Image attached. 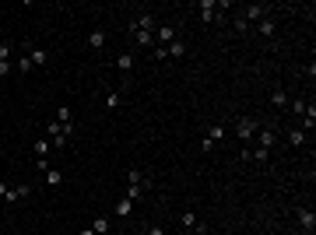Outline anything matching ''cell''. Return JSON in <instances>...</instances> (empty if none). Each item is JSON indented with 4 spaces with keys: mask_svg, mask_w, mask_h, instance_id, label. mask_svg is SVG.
<instances>
[{
    "mask_svg": "<svg viewBox=\"0 0 316 235\" xmlns=\"http://www.w3.org/2000/svg\"><path fill=\"white\" fill-rule=\"evenodd\" d=\"M141 197H144V186H137V183H130V186H127V200H134V204H137Z\"/></svg>",
    "mask_w": 316,
    "mask_h": 235,
    "instance_id": "cell-25",
    "label": "cell"
},
{
    "mask_svg": "<svg viewBox=\"0 0 316 235\" xmlns=\"http://www.w3.org/2000/svg\"><path fill=\"white\" fill-rule=\"evenodd\" d=\"M56 123H74V116H70V109H67V105H60V109H56Z\"/></svg>",
    "mask_w": 316,
    "mask_h": 235,
    "instance_id": "cell-27",
    "label": "cell"
},
{
    "mask_svg": "<svg viewBox=\"0 0 316 235\" xmlns=\"http://www.w3.org/2000/svg\"><path fill=\"white\" fill-rule=\"evenodd\" d=\"M257 137H260V144H257V147H263V151H270L274 144H278V130H274V127H260V130H257Z\"/></svg>",
    "mask_w": 316,
    "mask_h": 235,
    "instance_id": "cell-7",
    "label": "cell"
},
{
    "mask_svg": "<svg viewBox=\"0 0 316 235\" xmlns=\"http://www.w3.org/2000/svg\"><path fill=\"white\" fill-rule=\"evenodd\" d=\"M295 218H299V225H302V232H306V235H313V232H316V214H313L309 207H299V211H295Z\"/></svg>",
    "mask_w": 316,
    "mask_h": 235,
    "instance_id": "cell-6",
    "label": "cell"
},
{
    "mask_svg": "<svg viewBox=\"0 0 316 235\" xmlns=\"http://www.w3.org/2000/svg\"><path fill=\"white\" fill-rule=\"evenodd\" d=\"M197 11H201L204 21H218L221 11H228V4H225V0H201V4H197Z\"/></svg>",
    "mask_w": 316,
    "mask_h": 235,
    "instance_id": "cell-3",
    "label": "cell"
},
{
    "mask_svg": "<svg viewBox=\"0 0 316 235\" xmlns=\"http://www.w3.org/2000/svg\"><path fill=\"white\" fill-rule=\"evenodd\" d=\"M313 127H316V105L309 102V105H306V112H302V120H299V130L313 134Z\"/></svg>",
    "mask_w": 316,
    "mask_h": 235,
    "instance_id": "cell-11",
    "label": "cell"
},
{
    "mask_svg": "<svg viewBox=\"0 0 316 235\" xmlns=\"http://www.w3.org/2000/svg\"><path fill=\"white\" fill-rule=\"evenodd\" d=\"M116 67H120L123 74H130V70L137 67V56H134V53L127 49V53H120V56H116Z\"/></svg>",
    "mask_w": 316,
    "mask_h": 235,
    "instance_id": "cell-13",
    "label": "cell"
},
{
    "mask_svg": "<svg viewBox=\"0 0 316 235\" xmlns=\"http://www.w3.org/2000/svg\"><path fill=\"white\" fill-rule=\"evenodd\" d=\"M257 32H260L263 39H270L274 32H278V21H274V14H267L263 21H257Z\"/></svg>",
    "mask_w": 316,
    "mask_h": 235,
    "instance_id": "cell-12",
    "label": "cell"
},
{
    "mask_svg": "<svg viewBox=\"0 0 316 235\" xmlns=\"http://www.w3.org/2000/svg\"><path fill=\"white\" fill-rule=\"evenodd\" d=\"M43 176H46V186H60V183H63V176H60V169H46Z\"/></svg>",
    "mask_w": 316,
    "mask_h": 235,
    "instance_id": "cell-23",
    "label": "cell"
},
{
    "mask_svg": "<svg viewBox=\"0 0 316 235\" xmlns=\"http://www.w3.org/2000/svg\"><path fill=\"white\" fill-rule=\"evenodd\" d=\"M81 235H95V232H92V228H81Z\"/></svg>",
    "mask_w": 316,
    "mask_h": 235,
    "instance_id": "cell-35",
    "label": "cell"
},
{
    "mask_svg": "<svg viewBox=\"0 0 316 235\" xmlns=\"http://www.w3.org/2000/svg\"><path fill=\"white\" fill-rule=\"evenodd\" d=\"M165 53H169L172 60H183V56H186V43H183V39H172V43L165 46Z\"/></svg>",
    "mask_w": 316,
    "mask_h": 235,
    "instance_id": "cell-14",
    "label": "cell"
},
{
    "mask_svg": "<svg viewBox=\"0 0 316 235\" xmlns=\"http://www.w3.org/2000/svg\"><path fill=\"white\" fill-rule=\"evenodd\" d=\"M28 183H18V186H11V183H0V200H7V204H18V200H25L28 197Z\"/></svg>",
    "mask_w": 316,
    "mask_h": 235,
    "instance_id": "cell-2",
    "label": "cell"
},
{
    "mask_svg": "<svg viewBox=\"0 0 316 235\" xmlns=\"http://www.w3.org/2000/svg\"><path fill=\"white\" fill-rule=\"evenodd\" d=\"M183 235H201V232H183Z\"/></svg>",
    "mask_w": 316,
    "mask_h": 235,
    "instance_id": "cell-36",
    "label": "cell"
},
{
    "mask_svg": "<svg viewBox=\"0 0 316 235\" xmlns=\"http://www.w3.org/2000/svg\"><path fill=\"white\" fill-rule=\"evenodd\" d=\"M172 39H176V28L172 25H158L155 28V46H169Z\"/></svg>",
    "mask_w": 316,
    "mask_h": 235,
    "instance_id": "cell-9",
    "label": "cell"
},
{
    "mask_svg": "<svg viewBox=\"0 0 316 235\" xmlns=\"http://www.w3.org/2000/svg\"><path fill=\"white\" fill-rule=\"evenodd\" d=\"M130 214H134V200H127V197H123L120 204H116V218H130Z\"/></svg>",
    "mask_w": 316,
    "mask_h": 235,
    "instance_id": "cell-19",
    "label": "cell"
},
{
    "mask_svg": "<svg viewBox=\"0 0 316 235\" xmlns=\"http://www.w3.org/2000/svg\"><path fill=\"white\" fill-rule=\"evenodd\" d=\"M46 137H50V144H56V151H63V147L70 144V134H67L60 123H50V127H46Z\"/></svg>",
    "mask_w": 316,
    "mask_h": 235,
    "instance_id": "cell-4",
    "label": "cell"
},
{
    "mask_svg": "<svg viewBox=\"0 0 316 235\" xmlns=\"http://www.w3.org/2000/svg\"><path fill=\"white\" fill-rule=\"evenodd\" d=\"M127 179H130V183H137V186H144V189L151 186V179H148V176H141V169H130V172H127Z\"/></svg>",
    "mask_w": 316,
    "mask_h": 235,
    "instance_id": "cell-21",
    "label": "cell"
},
{
    "mask_svg": "<svg viewBox=\"0 0 316 235\" xmlns=\"http://www.w3.org/2000/svg\"><path fill=\"white\" fill-rule=\"evenodd\" d=\"M221 137H225V127H211L204 141H211V144H214V141H221Z\"/></svg>",
    "mask_w": 316,
    "mask_h": 235,
    "instance_id": "cell-28",
    "label": "cell"
},
{
    "mask_svg": "<svg viewBox=\"0 0 316 235\" xmlns=\"http://www.w3.org/2000/svg\"><path fill=\"white\" fill-rule=\"evenodd\" d=\"M235 32H239V35H243V32H250V25H246V18H243V14L235 18Z\"/></svg>",
    "mask_w": 316,
    "mask_h": 235,
    "instance_id": "cell-32",
    "label": "cell"
},
{
    "mask_svg": "<svg viewBox=\"0 0 316 235\" xmlns=\"http://www.w3.org/2000/svg\"><path fill=\"white\" fill-rule=\"evenodd\" d=\"M11 53H14L11 43H0V60H11Z\"/></svg>",
    "mask_w": 316,
    "mask_h": 235,
    "instance_id": "cell-31",
    "label": "cell"
},
{
    "mask_svg": "<svg viewBox=\"0 0 316 235\" xmlns=\"http://www.w3.org/2000/svg\"><path fill=\"white\" fill-rule=\"evenodd\" d=\"M270 105H274V109H285V105H288V92L274 88V92H270Z\"/></svg>",
    "mask_w": 316,
    "mask_h": 235,
    "instance_id": "cell-17",
    "label": "cell"
},
{
    "mask_svg": "<svg viewBox=\"0 0 316 235\" xmlns=\"http://www.w3.org/2000/svg\"><path fill=\"white\" fill-rule=\"evenodd\" d=\"M105 43H109V35H105V28H92V35H88V49L102 53V49H105Z\"/></svg>",
    "mask_w": 316,
    "mask_h": 235,
    "instance_id": "cell-8",
    "label": "cell"
},
{
    "mask_svg": "<svg viewBox=\"0 0 316 235\" xmlns=\"http://www.w3.org/2000/svg\"><path fill=\"white\" fill-rule=\"evenodd\" d=\"M306 105H309L306 98H288V109H292V112L299 116V120H302V112H306Z\"/></svg>",
    "mask_w": 316,
    "mask_h": 235,
    "instance_id": "cell-22",
    "label": "cell"
},
{
    "mask_svg": "<svg viewBox=\"0 0 316 235\" xmlns=\"http://www.w3.org/2000/svg\"><path fill=\"white\" fill-rule=\"evenodd\" d=\"M270 14V7L267 4H250L246 11H243V18H246V25H257V21H263Z\"/></svg>",
    "mask_w": 316,
    "mask_h": 235,
    "instance_id": "cell-5",
    "label": "cell"
},
{
    "mask_svg": "<svg viewBox=\"0 0 316 235\" xmlns=\"http://www.w3.org/2000/svg\"><path fill=\"white\" fill-rule=\"evenodd\" d=\"M130 35L137 39L141 46H155V32H148V28H130Z\"/></svg>",
    "mask_w": 316,
    "mask_h": 235,
    "instance_id": "cell-15",
    "label": "cell"
},
{
    "mask_svg": "<svg viewBox=\"0 0 316 235\" xmlns=\"http://www.w3.org/2000/svg\"><path fill=\"white\" fill-rule=\"evenodd\" d=\"M92 232H95V235H105V232H109V218H95V221H92Z\"/></svg>",
    "mask_w": 316,
    "mask_h": 235,
    "instance_id": "cell-26",
    "label": "cell"
},
{
    "mask_svg": "<svg viewBox=\"0 0 316 235\" xmlns=\"http://www.w3.org/2000/svg\"><path fill=\"white\" fill-rule=\"evenodd\" d=\"M179 221H183V232H201V235H204V221L197 218L193 211H183V218H179Z\"/></svg>",
    "mask_w": 316,
    "mask_h": 235,
    "instance_id": "cell-10",
    "label": "cell"
},
{
    "mask_svg": "<svg viewBox=\"0 0 316 235\" xmlns=\"http://www.w3.org/2000/svg\"><path fill=\"white\" fill-rule=\"evenodd\" d=\"M288 144H292V147H302V144H306V130H299V127L288 130Z\"/></svg>",
    "mask_w": 316,
    "mask_h": 235,
    "instance_id": "cell-20",
    "label": "cell"
},
{
    "mask_svg": "<svg viewBox=\"0 0 316 235\" xmlns=\"http://www.w3.org/2000/svg\"><path fill=\"white\" fill-rule=\"evenodd\" d=\"M11 70H14V63H11V60H0V81H4Z\"/></svg>",
    "mask_w": 316,
    "mask_h": 235,
    "instance_id": "cell-29",
    "label": "cell"
},
{
    "mask_svg": "<svg viewBox=\"0 0 316 235\" xmlns=\"http://www.w3.org/2000/svg\"><path fill=\"white\" fill-rule=\"evenodd\" d=\"M28 63H32V70H35V67H46V63H50V53H46V49H32V53H28Z\"/></svg>",
    "mask_w": 316,
    "mask_h": 235,
    "instance_id": "cell-16",
    "label": "cell"
},
{
    "mask_svg": "<svg viewBox=\"0 0 316 235\" xmlns=\"http://www.w3.org/2000/svg\"><path fill=\"white\" fill-rule=\"evenodd\" d=\"M14 70H21V74H28V70H32V63H28V53H25V56L14 63Z\"/></svg>",
    "mask_w": 316,
    "mask_h": 235,
    "instance_id": "cell-30",
    "label": "cell"
},
{
    "mask_svg": "<svg viewBox=\"0 0 316 235\" xmlns=\"http://www.w3.org/2000/svg\"><path fill=\"white\" fill-rule=\"evenodd\" d=\"M144 235H165V228L162 225H151V228H144Z\"/></svg>",
    "mask_w": 316,
    "mask_h": 235,
    "instance_id": "cell-34",
    "label": "cell"
},
{
    "mask_svg": "<svg viewBox=\"0 0 316 235\" xmlns=\"http://www.w3.org/2000/svg\"><path fill=\"white\" fill-rule=\"evenodd\" d=\"M257 130H260V120H253V116H239V120H235V137L243 144H250L257 137Z\"/></svg>",
    "mask_w": 316,
    "mask_h": 235,
    "instance_id": "cell-1",
    "label": "cell"
},
{
    "mask_svg": "<svg viewBox=\"0 0 316 235\" xmlns=\"http://www.w3.org/2000/svg\"><path fill=\"white\" fill-rule=\"evenodd\" d=\"M155 60H169V53H165V46H155V53H151Z\"/></svg>",
    "mask_w": 316,
    "mask_h": 235,
    "instance_id": "cell-33",
    "label": "cell"
},
{
    "mask_svg": "<svg viewBox=\"0 0 316 235\" xmlns=\"http://www.w3.org/2000/svg\"><path fill=\"white\" fill-rule=\"evenodd\" d=\"M32 151H35V158H46V154L53 151V144H50V137H43V141H35V147H32Z\"/></svg>",
    "mask_w": 316,
    "mask_h": 235,
    "instance_id": "cell-18",
    "label": "cell"
},
{
    "mask_svg": "<svg viewBox=\"0 0 316 235\" xmlns=\"http://www.w3.org/2000/svg\"><path fill=\"white\" fill-rule=\"evenodd\" d=\"M130 235H144V232H130Z\"/></svg>",
    "mask_w": 316,
    "mask_h": 235,
    "instance_id": "cell-37",
    "label": "cell"
},
{
    "mask_svg": "<svg viewBox=\"0 0 316 235\" xmlns=\"http://www.w3.org/2000/svg\"><path fill=\"white\" fill-rule=\"evenodd\" d=\"M120 102H123L120 92H109V95H105V109H109V112H112V109H120Z\"/></svg>",
    "mask_w": 316,
    "mask_h": 235,
    "instance_id": "cell-24",
    "label": "cell"
}]
</instances>
